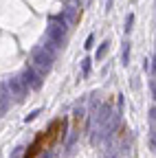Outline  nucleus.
<instances>
[{"instance_id":"obj_1","label":"nucleus","mask_w":156,"mask_h":158,"mask_svg":"<svg viewBox=\"0 0 156 158\" xmlns=\"http://www.w3.org/2000/svg\"><path fill=\"white\" fill-rule=\"evenodd\" d=\"M66 127H68V121H66V118H62V116H60V118H53L44 132H37V134H35L33 143H31V145L27 147V152H24V158H40V154L53 149V147L64 138Z\"/></svg>"}]
</instances>
